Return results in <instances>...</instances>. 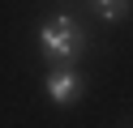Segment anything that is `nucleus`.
<instances>
[{
    "instance_id": "nucleus-1",
    "label": "nucleus",
    "mask_w": 133,
    "mask_h": 128,
    "mask_svg": "<svg viewBox=\"0 0 133 128\" xmlns=\"http://www.w3.org/2000/svg\"><path fill=\"white\" fill-rule=\"evenodd\" d=\"M39 51H43L47 60H56V64L73 68V60L86 51V30H82L69 13H56V17H47V21L39 26Z\"/></svg>"
},
{
    "instance_id": "nucleus-2",
    "label": "nucleus",
    "mask_w": 133,
    "mask_h": 128,
    "mask_svg": "<svg viewBox=\"0 0 133 128\" xmlns=\"http://www.w3.org/2000/svg\"><path fill=\"white\" fill-rule=\"evenodd\" d=\"M82 94H86V81H82L77 68H56V73L47 77V98H52L56 107H73Z\"/></svg>"
},
{
    "instance_id": "nucleus-3",
    "label": "nucleus",
    "mask_w": 133,
    "mask_h": 128,
    "mask_svg": "<svg viewBox=\"0 0 133 128\" xmlns=\"http://www.w3.org/2000/svg\"><path fill=\"white\" fill-rule=\"evenodd\" d=\"M90 4H95V13L103 17V21H124V17H129V0H90Z\"/></svg>"
}]
</instances>
